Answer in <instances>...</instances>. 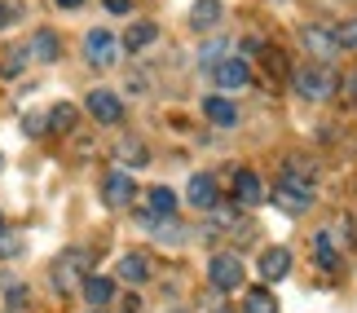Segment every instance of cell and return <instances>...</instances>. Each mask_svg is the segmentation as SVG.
<instances>
[{
	"label": "cell",
	"instance_id": "cell-25",
	"mask_svg": "<svg viewBox=\"0 0 357 313\" xmlns=\"http://www.w3.org/2000/svg\"><path fill=\"white\" fill-rule=\"evenodd\" d=\"M225 49H229V40H221V36H216V40H208V45L199 49V62H203V66H216L221 58H229Z\"/></svg>",
	"mask_w": 357,
	"mask_h": 313
},
{
	"label": "cell",
	"instance_id": "cell-6",
	"mask_svg": "<svg viewBox=\"0 0 357 313\" xmlns=\"http://www.w3.org/2000/svg\"><path fill=\"white\" fill-rule=\"evenodd\" d=\"M212 84L221 93H238L252 84V66H247V58H221L212 66Z\"/></svg>",
	"mask_w": 357,
	"mask_h": 313
},
{
	"label": "cell",
	"instance_id": "cell-10",
	"mask_svg": "<svg viewBox=\"0 0 357 313\" xmlns=\"http://www.w3.org/2000/svg\"><path fill=\"white\" fill-rule=\"evenodd\" d=\"M102 199H106V208H132V199H137V181L123 168L115 172H106V181H102Z\"/></svg>",
	"mask_w": 357,
	"mask_h": 313
},
{
	"label": "cell",
	"instance_id": "cell-33",
	"mask_svg": "<svg viewBox=\"0 0 357 313\" xmlns=\"http://www.w3.org/2000/svg\"><path fill=\"white\" fill-rule=\"evenodd\" d=\"M238 58H252V53H260V40H252V36H247V40H238Z\"/></svg>",
	"mask_w": 357,
	"mask_h": 313
},
{
	"label": "cell",
	"instance_id": "cell-17",
	"mask_svg": "<svg viewBox=\"0 0 357 313\" xmlns=\"http://www.w3.org/2000/svg\"><path fill=\"white\" fill-rule=\"evenodd\" d=\"M115 274L123 282H132V287H142V282H150V261H146L142 252H123L119 265H115Z\"/></svg>",
	"mask_w": 357,
	"mask_h": 313
},
{
	"label": "cell",
	"instance_id": "cell-9",
	"mask_svg": "<svg viewBox=\"0 0 357 313\" xmlns=\"http://www.w3.org/2000/svg\"><path fill=\"white\" fill-rule=\"evenodd\" d=\"M300 45H305V53H313V58H318V66H331L335 58H340V49H335V36L326 31V26H305V31H300Z\"/></svg>",
	"mask_w": 357,
	"mask_h": 313
},
{
	"label": "cell",
	"instance_id": "cell-26",
	"mask_svg": "<svg viewBox=\"0 0 357 313\" xmlns=\"http://www.w3.org/2000/svg\"><path fill=\"white\" fill-rule=\"evenodd\" d=\"M335 49H357V18H349V22H340L335 26Z\"/></svg>",
	"mask_w": 357,
	"mask_h": 313
},
{
	"label": "cell",
	"instance_id": "cell-38",
	"mask_svg": "<svg viewBox=\"0 0 357 313\" xmlns=\"http://www.w3.org/2000/svg\"><path fill=\"white\" fill-rule=\"evenodd\" d=\"M172 313H190V309H172Z\"/></svg>",
	"mask_w": 357,
	"mask_h": 313
},
{
	"label": "cell",
	"instance_id": "cell-1",
	"mask_svg": "<svg viewBox=\"0 0 357 313\" xmlns=\"http://www.w3.org/2000/svg\"><path fill=\"white\" fill-rule=\"evenodd\" d=\"M49 278H53V287H58V296L79 291V287H84V278H89V256L84 252H62L58 261H53Z\"/></svg>",
	"mask_w": 357,
	"mask_h": 313
},
{
	"label": "cell",
	"instance_id": "cell-24",
	"mask_svg": "<svg viewBox=\"0 0 357 313\" xmlns=\"http://www.w3.org/2000/svg\"><path fill=\"white\" fill-rule=\"evenodd\" d=\"M260 62H265V71L273 79H291V62L282 58V49H265V53H260Z\"/></svg>",
	"mask_w": 357,
	"mask_h": 313
},
{
	"label": "cell",
	"instance_id": "cell-11",
	"mask_svg": "<svg viewBox=\"0 0 357 313\" xmlns=\"http://www.w3.org/2000/svg\"><path fill=\"white\" fill-rule=\"evenodd\" d=\"M203 119L208 124H216V128H238V106L225 98V93H212V98H203Z\"/></svg>",
	"mask_w": 357,
	"mask_h": 313
},
{
	"label": "cell",
	"instance_id": "cell-15",
	"mask_svg": "<svg viewBox=\"0 0 357 313\" xmlns=\"http://www.w3.org/2000/svg\"><path fill=\"white\" fill-rule=\"evenodd\" d=\"M313 265L326 269V274H335V269H340V243L331 238V229L313 234Z\"/></svg>",
	"mask_w": 357,
	"mask_h": 313
},
{
	"label": "cell",
	"instance_id": "cell-4",
	"mask_svg": "<svg viewBox=\"0 0 357 313\" xmlns=\"http://www.w3.org/2000/svg\"><path fill=\"white\" fill-rule=\"evenodd\" d=\"M208 282L216 291H243V282H247V269H243V261L234 252H216L212 261H208Z\"/></svg>",
	"mask_w": 357,
	"mask_h": 313
},
{
	"label": "cell",
	"instance_id": "cell-36",
	"mask_svg": "<svg viewBox=\"0 0 357 313\" xmlns=\"http://www.w3.org/2000/svg\"><path fill=\"white\" fill-rule=\"evenodd\" d=\"M53 5H58V9H79L84 0H53Z\"/></svg>",
	"mask_w": 357,
	"mask_h": 313
},
{
	"label": "cell",
	"instance_id": "cell-14",
	"mask_svg": "<svg viewBox=\"0 0 357 313\" xmlns=\"http://www.w3.org/2000/svg\"><path fill=\"white\" fill-rule=\"evenodd\" d=\"M26 53H31V62H58L62 58V40L53 26H40V31L31 36V45H26Z\"/></svg>",
	"mask_w": 357,
	"mask_h": 313
},
{
	"label": "cell",
	"instance_id": "cell-22",
	"mask_svg": "<svg viewBox=\"0 0 357 313\" xmlns=\"http://www.w3.org/2000/svg\"><path fill=\"white\" fill-rule=\"evenodd\" d=\"M243 313H278V300H273L269 287H256V291H247Z\"/></svg>",
	"mask_w": 357,
	"mask_h": 313
},
{
	"label": "cell",
	"instance_id": "cell-21",
	"mask_svg": "<svg viewBox=\"0 0 357 313\" xmlns=\"http://www.w3.org/2000/svg\"><path fill=\"white\" fill-rule=\"evenodd\" d=\"M26 62H31V53H26V45H13V49H5V58H0V75H5V79H18Z\"/></svg>",
	"mask_w": 357,
	"mask_h": 313
},
{
	"label": "cell",
	"instance_id": "cell-7",
	"mask_svg": "<svg viewBox=\"0 0 357 313\" xmlns=\"http://www.w3.org/2000/svg\"><path fill=\"white\" fill-rule=\"evenodd\" d=\"M185 203L190 208H199V212H212L216 203H221V185H216V176L212 172H195L185 181Z\"/></svg>",
	"mask_w": 357,
	"mask_h": 313
},
{
	"label": "cell",
	"instance_id": "cell-40",
	"mask_svg": "<svg viewBox=\"0 0 357 313\" xmlns=\"http://www.w3.org/2000/svg\"><path fill=\"white\" fill-rule=\"evenodd\" d=\"M89 313H102V309H89Z\"/></svg>",
	"mask_w": 357,
	"mask_h": 313
},
{
	"label": "cell",
	"instance_id": "cell-16",
	"mask_svg": "<svg viewBox=\"0 0 357 313\" xmlns=\"http://www.w3.org/2000/svg\"><path fill=\"white\" fill-rule=\"evenodd\" d=\"M159 40V26L155 22H132L128 31L119 36V49H128V53H146L150 45Z\"/></svg>",
	"mask_w": 357,
	"mask_h": 313
},
{
	"label": "cell",
	"instance_id": "cell-31",
	"mask_svg": "<svg viewBox=\"0 0 357 313\" xmlns=\"http://www.w3.org/2000/svg\"><path fill=\"white\" fill-rule=\"evenodd\" d=\"M13 22H18V5H9V0H0V31H9Z\"/></svg>",
	"mask_w": 357,
	"mask_h": 313
},
{
	"label": "cell",
	"instance_id": "cell-39",
	"mask_svg": "<svg viewBox=\"0 0 357 313\" xmlns=\"http://www.w3.org/2000/svg\"><path fill=\"white\" fill-rule=\"evenodd\" d=\"M0 229H5V216H0Z\"/></svg>",
	"mask_w": 357,
	"mask_h": 313
},
{
	"label": "cell",
	"instance_id": "cell-20",
	"mask_svg": "<svg viewBox=\"0 0 357 313\" xmlns=\"http://www.w3.org/2000/svg\"><path fill=\"white\" fill-rule=\"evenodd\" d=\"M115 159L123 163V168H146L150 163V151L137 137H119V146H115Z\"/></svg>",
	"mask_w": 357,
	"mask_h": 313
},
{
	"label": "cell",
	"instance_id": "cell-3",
	"mask_svg": "<svg viewBox=\"0 0 357 313\" xmlns=\"http://www.w3.org/2000/svg\"><path fill=\"white\" fill-rule=\"evenodd\" d=\"M291 89L309 102H326L335 93V75L331 66H300V71H291Z\"/></svg>",
	"mask_w": 357,
	"mask_h": 313
},
{
	"label": "cell",
	"instance_id": "cell-18",
	"mask_svg": "<svg viewBox=\"0 0 357 313\" xmlns=\"http://www.w3.org/2000/svg\"><path fill=\"white\" fill-rule=\"evenodd\" d=\"M221 18H225L221 0H195V9H190V26L195 31H212V26H221Z\"/></svg>",
	"mask_w": 357,
	"mask_h": 313
},
{
	"label": "cell",
	"instance_id": "cell-37",
	"mask_svg": "<svg viewBox=\"0 0 357 313\" xmlns=\"http://www.w3.org/2000/svg\"><path fill=\"white\" fill-rule=\"evenodd\" d=\"M349 93H353V102H357V75H353V79H349Z\"/></svg>",
	"mask_w": 357,
	"mask_h": 313
},
{
	"label": "cell",
	"instance_id": "cell-34",
	"mask_svg": "<svg viewBox=\"0 0 357 313\" xmlns=\"http://www.w3.org/2000/svg\"><path fill=\"white\" fill-rule=\"evenodd\" d=\"M102 5H106V13H128L132 0H102Z\"/></svg>",
	"mask_w": 357,
	"mask_h": 313
},
{
	"label": "cell",
	"instance_id": "cell-19",
	"mask_svg": "<svg viewBox=\"0 0 357 313\" xmlns=\"http://www.w3.org/2000/svg\"><path fill=\"white\" fill-rule=\"evenodd\" d=\"M79 291H84V300H89V309H106V305H111L115 300V282L111 278H84V287H79Z\"/></svg>",
	"mask_w": 357,
	"mask_h": 313
},
{
	"label": "cell",
	"instance_id": "cell-12",
	"mask_svg": "<svg viewBox=\"0 0 357 313\" xmlns=\"http://www.w3.org/2000/svg\"><path fill=\"white\" fill-rule=\"evenodd\" d=\"M234 199L243 203V208H256V203L269 199V190H265V181H260L252 168H238L234 172Z\"/></svg>",
	"mask_w": 357,
	"mask_h": 313
},
{
	"label": "cell",
	"instance_id": "cell-29",
	"mask_svg": "<svg viewBox=\"0 0 357 313\" xmlns=\"http://www.w3.org/2000/svg\"><path fill=\"white\" fill-rule=\"evenodd\" d=\"M5 305H9V313L26 309V282H9V291H5Z\"/></svg>",
	"mask_w": 357,
	"mask_h": 313
},
{
	"label": "cell",
	"instance_id": "cell-32",
	"mask_svg": "<svg viewBox=\"0 0 357 313\" xmlns=\"http://www.w3.org/2000/svg\"><path fill=\"white\" fill-rule=\"evenodd\" d=\"M119 313H142V296H123V305H119Z\"/></svg>",
	"mask_w": 357,
	"mask_h": 313
},
{
	"label": "cell",
	"instance_id": "cell-41",
	"mask_svg": "<svg viewBox=\"0 0 357 313\" xmlns=\"http://www.w3.org/2000/svg\"><path fill=\"white\" fill-rule=\"evenodd\" d=\"M0 168H5V159H0Z\"/></svg>",
	"mask_w": 357,
	"mask_h": 313
},
{
	"label": "cell",
	"instance_id": "cell-30",
	"mask_svg": "<svg viewBox=\"0 0 357 313\" xmlns=\"http://www.w3.org/2000/svg\"><path fill=\"white\" fill-rule=\"evenodd\" d=\"M199 313H229L225 309V296L221 291H208V296H203V305H199Z\"/></svg>",
	"mask_w": 357,
	"mask_h": 313
},
{
	"label": "cell",
	"instance_id": "cell-27",
	"mask_svg": "<svg viewBox=\"0 0 357 313\" xmlns=\"http://www.w3.org/2000/svg\"><path fill=\"white\" fill-rule=\"evenodd\" d=\"M22 132H26V137H45V132H49V115L45 111H31V115L22 119Z\"/></svg>",
	"mask_w": 357,
	"mask_h": 313
},
{
	"label": "cell",
	"instance_id": "cell-28",
	"mask_svg": "<svg viewBox=\"0 0 357 313\" xmlns=\"http://www.w3.org/2000/svg\"><path fill=\"white\" fill-rule=\"evenodd\" d=\"M18 252H22V238L9 234V229H0V261H13Z\"/></svg>",
	"mask_w": 357,
	"mask_h": 313
},
{
	"label": "cell",
	"instance_id": "cell-2",
	"mask_svg": "<svg viewBox=\"0 0 357 313\" xmlns=\"http://www.w3.org/2000/svg\"><path fill=\"white\" fill-rule=\"evenodd\" d=\"M269 199L278 203L282 212L300 216V212H309V208H313V181H305V176H287V172H282V181L269 190Z\"/></svg>",
	"mask_w": 357,
	"mask_h": 313
},
{
	"label": "cell",
	"instance_id": "cell-23",
	"mask_svg": "<svg viewBox=\"0 0 357 313\" xmlns=\"http://www.w3.org/2000/svg\"><path fill=\"white\" fill-rule=\"evenodd\" d=\"M75 106L71 102H58V106H53V111H49V132H71L75 128Z\"/></svg>",
	"mask_w": 357,
	"mask_h": 313
},
{
	"label": "cell",
	"instance_id": "cell-35",
	"mask_svg": "<svg viewBox=\"0 0 357 313\" xmlns=\"http://www.w3.org/2000/svg\"><path fill=\"white\" fill-rule=\"evenodd\" d=\"M128 89H132V93H146V71H132V75H128Z\"/></svg>",
	"mask_w": 357,
	"mask_h": 313
},
{
	"label": "cell",
	"instance_id": "cell-5",
	"mask_svg": "<svg viewBox=\"0 0 357 313\" xmlns=\"http://www.w3.org/2000/svg\"><path fill=\"white\" fill-rule=\"evenodd\" d=\"M84 58H89V66L106 71V66L119 62V40L106 31V26H93V31L84 36Z\"/></svg>",
	"mask_w": 357,
	"mask_h": 313
},
{
	"label": "cell",
	"instance_id": "cell-8",
	"mask_svg": "<svg viewBox=\"0 0 357 313\" xmlns=\"http://www.w3.org/2000/svg\"><path fill=\"white\" fill-rule=\"evenodd\" d=\"M84 111L98 119V124L111 128V124H119V119H123V98H119V93H111V89H93L89 102H84Z\"/></svg>",
	"mask_w": 357,
	"mask_h": 313
},
{
	"label": "cell",
	"instance_id": "cell-13",
	"mask_svg": "<svg viewBox=\"0 0 357 313\" xmlns=\"http://www.w3.org/2000/svg\"><path fill=\"white\" fill-rule=\"evenodd\" d=\"M256 274L265 278V282H278L291 274V252L287 247H269V252H260V261H256Z\"/></svg>",
	"mask_w": 357,
	"mask_h": 313
}]
</instances>
